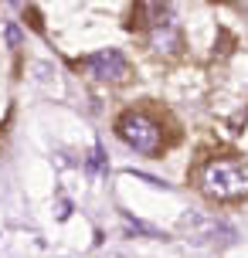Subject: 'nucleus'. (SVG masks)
I'll use <instances>...</instances> for the list:
<instances>
[{
    "mask_svg": "<svg viewBox=\"0 0 248 258\" xmlns=\"http://www.w3.org/2000/svg\"><path fill=\"white\" fill-rule=\"evenodd\" d=\"M116 133H119V140L126 146H133L136 153H143V156L160 153L163 136H160V126L146 112H122L116 122Z\"/></svg>",
    "mask_w": 248,
    "mask_h": 258,
    "instance_id": "obj_2",
    "label": "nucleus"
},
{
    "mask_svg": "<svg viewBox=\"0 0 248 258\" xmlns=\"http://www.w3.org/2000/svg\"><path fill=\"white\" fill-rule=\"evenodd\" d=\"M143 21L150 27L173 21V4L170 0H143Z\"/></svg>",
    "mask_w": 248,
    "mask_h": 258,
    "instance_id": "obj_5",
    "label": "nucleus"
},
{
    "mask_svg": "<svg viewBox=\"0 0 248 258\" xmlns=\"http://www.w3.org/2000/svg\"><path fill=\"white\" fill-rule=\"evenodd\" d=\"M201 190L214 201H235L248 190V170L238 160H214V163L204 167Z\"/></svg>",
    "mask_w": 248,
    "mask_h": 258,
    "instance_id": "obj_1",
    "label": "nucleus"
},
{
    "mask_svg": "<svg viewBox=\"0 0 248 258\" xmlns=\"http://www.w3.org/2000/svg\"><path fill=\"white\" fill-rule=\"evenodd\" d=\"M85 68H89L99 82H126V78L133 75L126 54H119L116 48H105V51L89 54V58H85Z\"/></svg>",
    "mask_w": 248,
    "mask_h": 258,
    "instance_id": "obj_3",
    "label": "nucleus"
},
{
    "mask_svg": "<svg viewBox=\"0 0 248 258\" xmlns=\"http://www.w3.org/2000/svg\"><path fill=\"white\" fill-rule=\"evenodd\" d=\"M7 41L17 44V41H21V31H17V27H7Z\"/></svg>",
    "mask_w": 248,
    "mask_h": 258,
    "instance_id": "obj_6",
    "label": "nucleus"
},
{
    "mask_svg": "<svg viewBox=\"0 0 248 258\" xmlns=\"http://www.w3.org/2000/svg\"><path fill=\"white\" fill-rule=\"evenodd\" d=\"M150 48L153 51H163V54H177L180 51V27L173 24V21L150 27Z\"/></svg>",
    "mask_w": 248,
    "mask_h": 258,
    "instance_id": "obj_4",
    "label": "nucleus"
}]
</instances>
